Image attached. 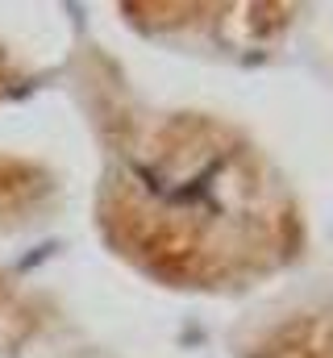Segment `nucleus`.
Here are the masks:
<instances>
[{"label":"nucleus","mask_w":333,"mask_h":358,"mask_svg":"<svg viewBox=\"0 0 333 358\" xmlns=\"http://www.w3.org/2000/svg\"><path fill=\"white\" fill-rule=\"evenodd\" d=\"M96 217L121 259L171 287H246L304 246L288 183L204 113L121 117Z\"/></svg>","instance_id":"obj_1"},{"label":"nucleus","mask_w":333,"mask_h":358,"mask_svg":"<svg viewBox=\"0 0 333 358\" xmlns=\"http://www.w3.org/2000/svg\"><path fill=\"white\" fill-rule=\"evenodd\" d=\"M246 358H333V313H292L271 325Z\"/></svg>","instance_id":"obj_2"},{"label":"nucleus","mask_w":333,"mask_h":358,"mask_svg":"<svg viewBox=\"0 0 333 358\" xmlns=\"http://www.w3.org/2000/svg\"><path fill=\"white\" fill-rule=\"evenodd\" d=\"M50 192H55V179L38 163L17 159V155H0V234L17 229L34 213H42Z\"/></svg>","instance_id":"obj_3"},{"label":"nucleus","mask_w":333,"mask_h":358,"mask_svg":"<svg viewBox=\"0 0 333 358\" xmlns=\"http://www.w3.org/2000/svg\"><path fill=\"white\" fill-rule=\"evenodd\" d=\"M42 325V308L38 300L8 275H0V350H17L25 346Z\"/></svg>","instance_id":"obj_4"},{"label":"nucleus","mask_w":333,"mask_h":358,"mask_svg":"<svg viewBox=\"0 0 333 358\" xmlns=\"http://www.w3.org/2000/svg\"><path fill=\"white\" fill-rule=\"evenodd\" d=\"M13 76H17V67H13V59H8V50L0 46V96L8 92V84H13Z\"/></svg>","instance_id":"obj_5"}]
</instances>
